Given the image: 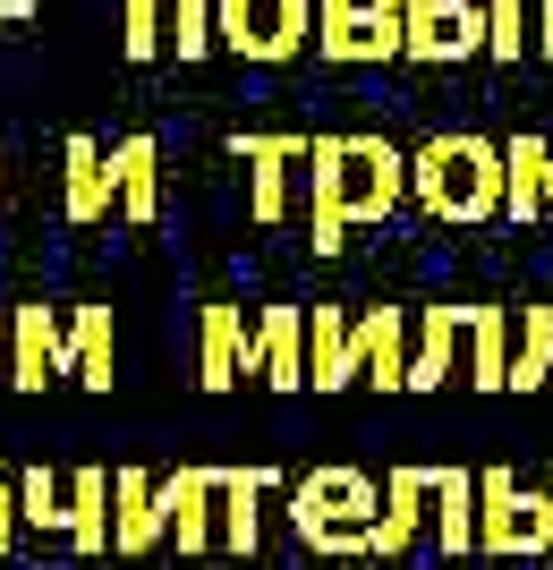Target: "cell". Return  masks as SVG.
<instances>
[{
  "label": "cell",
  "instance_id": "cell-1",
  "mask_svg": "<svg viewBox=\"0 0 553 570\" xmlns=\"http://www.w3.org/2000/svg\"><path fill=\"white\" fill-rule=\"evenodd\" d=\"M307 179H315V256H340V238L358 222H392L409 205V154L392 137H315L307 145Z\"/></svg>",
  "mask_w": 553,
  "mask_h": 570
},
{
  "label": "cell",
  "instance_id": "cell-2",
  "mask_svg": "<svg viewBox=\"0 0 553 570\" xmlns=\"http://www.w3.org/2000/svg\"><path fill=\"white\" fill-rule=\"evenodd\" d=\"M409 205L434 222H494L503 214V145L494 137H426L409 154Z\"/></svg>",
  "mask_w": 553,
  "mask_h": 570
},
{
  "label": "cell",
  "instance_id": "cell-3",
  "mask_svg": "<svg viewBox=\"0 0 553 570\" xmlns=\"http://www.w3.org/2000/svg\"><path fill=\"white\" fill-rule=\"evenodd\" d=\"M375 476L366 469H307L289 476V528H298V546L324 553V562H375Z\"/></svg>",
  "mask_w": 553,
  "mask_h": 570
},
{
  "label": "cell",
  "instance_id": "cell-4",
  "mask_svg": "<svg viewBox=\"0 0 553 570\" xmlns=\"http://www.w3.org/2000/svg\"><path fill=\"white\" fill-rule=\"evenodd\" d=\"M477 553H494V562L553 553V494L545 485H520L511 469H477Z\"/></svg>",
  "mask_w": 553,
  "mask_h": 570
},
{
  "label": "cell",
  "instance_id": "cell-5",
  "mask_svg": "<svg viewBox=\"0 0 553 570\" xmlns=\"http://www.w3.org/2000/svg\"><path fill=\"white\" fill-rule=\"evenodd\" d=\"M315 51L340 69H384L409 51V0H315Z\"/></svg>",
  "mask_w": 553,
  "mask_h": 570
},
{
  "label": "cell",
  "instance_id": "cell-6",
  "mask_svg": "<svg viewBox=\"0 0 553 570\" xmlns=\"http://www.w3.org/2000/svg\"><path fill=\"white\" fill-rule=\"evenodd\" d=\"M214 35L230 60L282 69L315 43V0H214Z\"/></svg>",
  "mask_w": 553,
  "mask_h": 570
},
{
  "label": "cell",
  "instance_id": "cell-7",
  "mask_svg": "<svg viewBox=\"0 0 553 570\" xmlns=\"http://www.w3.org/2000/svg\"><path fill=\"white\" fill-rule=\"evenodd\" d=\"M485 51V0H409V51L417 69H460Z\"/></svg>",
  "mask_w": 553,
  "mask_h": 570
},
{
  "label": "cell",
  "instance_id": "cell-8",
  "mask_svg": "<svg viewBox=\"0 0 553 570\" xmlns=\"http://www.w3.org/2000/svg\"><path fill=\"white\" fill-rule=\"evenodd\" d=\"M307 145L315 137H273V128H239V137H230V154H239L247 163V214L265 222H289V170L307 163Z\"/></svg>",
  "mask_w": 553,
  "mask_h": 570
},
{
  "label": "cell",
  "instance_id": "cell-9",
  "mask_svg": "<svg viewBox=\"0 0 553 570\" xmlns=\"http://www.w3.org/2000/svg\"><path fill=\"white\" fill-rule=\"evenodd\" d=\"M69 375V324L34 298V307H9V383L18 392H43V383Z\"/></svg>",
  "mask_w": 553,
  "mask_h": 570
},
{
  "label": "cell",
  "instance_id": "cell-10",
  "mask_svg": "<svg viewBox=\"0 0 553 570\" xmlns=\"http://www.w3.org/2000/svg\"><path fill=\"white\" fill-rule=\"evenodd\" d=\"M221 469H170L162 476V520H170V553H214L221 546Z\"/></svg>",
  "mask_w": 553,
  "mask_h": 570
},
{
  "label": "cell",
  "instance_id": "cell-11",
  "mask_svg": "<svg viewBox=\"0 0 553 570\" xmlns=\"http://www.w3.org/2000/svg\"><path fill=\"white\" fill-rule=\"evenodd\" d=\"M170 546V520H162V476L120 469L111 476V553L120 562H145V553Z\"/></svg>",
  "mask_w": 553,
  "mask_h": 570
},
{
  "label": "cell",
  "instance_id": "cell-12",
  "mask_svg": "<svg viewBox=\"0 0 553 570\" xmlns=\"http://www.w3.org/2000/svg\"><path fill=\"white\" fill-rule=\"evenodd\" d=\"M111 205H120V170H111V145L77 128V137L60 145V214H69V222H102Z\"/></svg>",
  "mask_w": 553,
  "mask_h": 570
},
{
  "label": "cell",
  "instance_id": "cell-13",
  "mask_svg": "<svg viewBox=\"0 0 553 570\" xmlns=\"http://www.w3.org/2000/svg\"><path fill=\"white\" fill-rule=\"evenodd\" d=\"M247 375L273 392H307V307H265L247 341Z\"/></svg>",
  "mask_w": 553,
  "mask_h": 570
},
{
  "label": "cell",
  "instance_id": "cell-14",
  "mask_svg": "<svg viewBox=\"0 0 553 570\" xmlns=\"http://www.w3.org/2000/svg\"><path fill=\"white\" fill-rule=\"evenodd\" d=\"M282 494V469H221V553L256 562L265 553V502Z\"/></svg>",
  "mask_w": 553,
  "mask_h": 570
},
{
  "label": "cell",
  "instance_id": "cell-15",
  "mask_svg": "<svg viewBox=\"0 0 553 570\" xmlns=\"http://www.w3.org/2000/svg\"><path fill=\"white\" fill-rule=\"evenodd\" d=\"M409 333H417L409 307H366L358 324H349V341H358V383L401 392V383H409Z\"/></svg>",
  "mask_w": 553,
  "mask_h": 570
},
{
  "label": "cell",
  "instance_id": "cell-16",
  "mask_svg": "<svg viewBox=\"0 0 553 570\" xmlns=\"http://www.w3.org/2000/svg\"><path fill=\"white\" fill-rule=\"evenodd\" d=\"M426 511H434V469H392L384 511H375V562H401L426 537Z\"/></svg>",
  "mask_w": 553,
  "mask_h": 570
},
{
  "label": "cell",
  "instance_id": "cell-17",
  "mask_svg": "<svg viewBox=\"0 0 553 570\" xmlns=\"http://www.w3.org/2000/svg\"><path fill=\"white\" fill-rule=\"evenodd\" d=\"M503 214L529 230V222H545L553 214V145L545 137H503Z\"/></svg>",
  "mask_w": 553,
  "mask_h": 570
},
{
  "label": "cell",
  "instance_id": "cell-18",
  "mask_svg": "<svg viewBox=\"0 0 553 570\" xmlns=\"http://www.w3.org/2000/svg\"><path fill=\"white\" fill-rule=\"evenodd\" d=\"M460 341H468V307H417V333H409V383H401V392H443V383H452Z\"/></svg>",
  "mask_w": 553,
  "mask_h": 570
},
{
  "label": "cell",
  "instance_id": "cell-19",
  "mask_svg": "<svg viewBox=\"0 0 553 570\" xmlns=\"http://www.w3.org/2000/svg\"><path fill=\"white\" fill-rule=\"evenodd\" d=\"M426 537L443 562L477 553V469H434V511H426Z\"/></svg>",
  "mask_w": 553,
  "mask_h": 570
},
{
  "label": "cell",
  "instance_id": "cell-20",
  "mask_svg": "<svg viewBox=\"0 0 553 570\" xmlns=\"http://www.w3.org/2000/svg\"><path fill=\"white\" fill-rule=\"evenodd\" d=\"M247 341H256V324H247L239 307H205V333H196V383H205V392L247 383Z\"/></svg>",
  "mask_w": 553,
  "mask_h": 570
},
{
  "label": "cell",
  "instance_id": "cell-21",
  "mask_svg": "<svg viewBox=\"0 0 553 570\" xmlns=\"http://www.w3.org/2000/svg\"><path fill=\"white\" fill-rule=\"evenodd\" d=\"M307 383H315V392H349V383H358V341H349V315L324 307V298L307 307Z\"/></svg>",
  "mask_w": 553,
  "mask_h": 570
},
{
  "label": "cell",
  "instance_id": "cell-22",
  "mask_svg": "<svg viewBox=\"0 0 553 570\" xmlns=\"http://www.w3.org/2000/svg\"><path fill=\"white\" fill-rule=\"evenodd\" d=\"M111 170H120V214L145 230V222L162 214V145H154V137L137 128V137H120V145H111Z\"/></svg>",
  "mask_w": 553,
  "mask_h": 570
},
{
  "label": "cell",
  "instance_id": "cell-23",
  "mask_svg": "<svg viewBox=\"0 0 553 570\" xmlns=\"http://www.w3.org/2000/svg\"><path fill=\"white\" fill-rule=\"evenodd\" d=\"M111 366H120L111 307H77V315H69V383H86V392H111Z\"/></svg>",
  "mask_w": 553,
  "mask_h": 570
},
{
  "label": "cell",
  "instance_id": "cell-24",
  "mask_svg": "<svg viewBox=\"0 0 553 570\" xmlns=\"http://www.w3.org/2000/svg\"><path fill=\"white\" fill-rule=\"evenodd\" d=\"M69 553H111V469H69Z\"/></svg>",
  "mask_w": 553,
  "mask_h": 570
},
{
  "label": "cell",
  "instance_id": "cell-25",
  "mask_svg": "<svg viewBox=\"0 0 553 570\" xmlns=\"http://www.w3.org/2000/svg\"><path fill=\"white\" fill-rule=\"evenodd\" d=\"M468 383L511 392V307H468Z\"/></svg>",
  "mask_w": 553,
  "mask_h": 570
},
{
  "label": "cell",
  "instance_id": "cell-26",
  "mask_svg": "<svg viewBox=\"0 0 553 570\" xmlns=\"http://www.w3.org/2000/svg\"><path fill=\"white\" fill-rule=\"evenodd\" d=\"M162 51L188 69V60H205V51H221L214 35V0H162Z\"/></svg>",
  "mask_w": 553,
  "mask_h": 570
},
{
  "label": "cell",
  "instance_id": "cell-27",
  "mask_svg": "<svg viewBox=\"0 0 553 570\" xmlns=\"http://www.w3.org/2000/svg\"><path fill=\"white\" fill-rule=\"evenodd\" d=\"M553 383V307H520V341H511V392Z\"/></svg>",
  "mask_w": 553,
  "mask_h": 570
},
{
  "label": "cell",
  "instance_id": "cell-28",
  "mask_svg": "<svg viewBox=\"0 0 553 570\" xmlns=\"http://www.w3.org/2000/svg\"><path fill=\"white\" fill-rule=\"evenodd\" d=\"M18 520L43 537H69V476L60 469H18Z\"/></svg>",
  "mask_w": 553,
  "mask_h": 570
},
{
  "label": "cell",
  "instance_id": "cell-29",
  "mask_svg": "<svg viewBox=\"0 0 553 570\" xmlns=\"http://www.w3.org/2000/svg\"><path fill=\"white\" fill-rule=\"evenodd\" d=\"M529 43V0H485V60H520Z\"/></svg>",
  "mask_w": 553,
  "mask_h": 570
},
{
  "label": "cell",
  "instance_id": "cell-30",
  "mask_svg": "<svg viewBox=\"0 0 553 570\" xmlns=\"http://www.w3.org/2000/svg\"><path fill=\"white\" fill-rule=\"evenodd\" d=\"M120 51L128 60H162V0H120Z\"/></svg>",
  "mask_w": 553,
  "mask_h": 570
},
{
  "label": "cell",
  "instance_id": "cell-31",
  "mask_svg": "<svg viewBox=\"0 0 553 570\" xmlns=\"http://www.w3.org/2000/svg\"><path fill=\"white\" fill-rule=\"evenodd\" d=\"M18 476H0V553H9V546H18Z\"/></svg>",
  "mask_w": 553,
  "mask_h": 570
},
{
  "label": "cell",
  "instance_id": "cell-32",
  "mask_svg": "<svg viewBox=\"0 0 553 570\" xmlns=\"http://www.w3.org/2000/svg\"><path fill=\"white\" fill-rule=\"evenodd\" d=\"M536 51L553 60V0H536Z\"/></svg>",
  "mask_w": 553,
  "mask_h": 570
},
{
  "label": "cell",
  "instance_id": "cell-33",
  "mask_svg": "<svg viewBox=\"0 0 553 570\" xmlns=\"http://www.w3.org/2000/svg\"><path fill=\"white\" fill-rule=\"evenodd\" d=\"M34 18V0H0V26H26Z\"/></svg>",
  "mask_w": 553,
  "mask_h": 570
},
{
  "label": "cell",
  "instance_id": "cell-34",
  "mask_svg": "<svg viewBox=\"0 0 553 570\" xmlns=\"http://www.w3.org/2000/svg\"><path fill=\"white\" fill-rule=\"evenodd\" d=\"M0 383H9V315H0Z\"/></svg>",
  "mask_w": 553,
  "mask_h": 570
}]
</instances>
